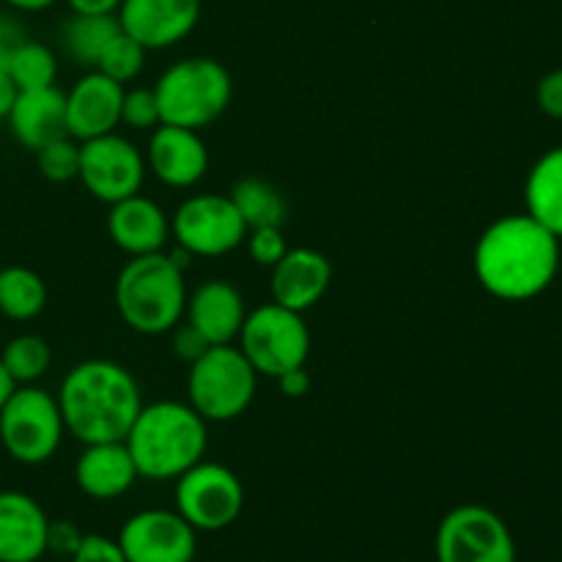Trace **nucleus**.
Segmentation results:
<instances>
[{
    "instance_id": "nucleus-1",
    "label": "nucleus",
    "mask_w": 562,
    "mask_h": 562,
    "mask_svg": "<svg viewBox=\"0 0 562 562\" xmlns=\"http://www.w3.org/2000/svg\"><path fill=\"white\" fill-rule=\"evenodd\" d=\"M475 278L503 302L541 296L560 272V239L530 214H508L488 225L475 245Z\"/></svg>"
},
{
    "instance_id": "nucleus-2",
    "label": "nucleus",
    "mask_w": 562,
    "mask_h": 562,
    "mask_svg": "<svg viewBox=\"0 0 562 562\" xmlns=\"http://www.w3.org/2000/svg\"><path fill=\"white\" fill-rule=\"evenodd\" d=\"M66 434L82 445L121 442L130 434L143 398L135 376L113 360L77 362L58 393Z\"/></svg>"
},
{
    "instance_id": "nucleus-3",
    "label": "nucleus",
    "mask_w": 562,
    "mask_h": 562,
    "mask_svg": "<svg viewBox=\"0 0 562 562\" xmlns=\"http://www.w3.org/2000/svg\"><path fill=\"white\" fill-rule=\"evenodd\" d=\"M124 442L137 475L148 481H176L203 461L209 445L206 420L190 404L154 401L140 406Z\"/></svg>"
},
{
    "instance_id": "nucleus-4",
    "label": "nucleus",
    "mask_w": 562,
    "mask_h": 562,
    "mask_svg": "<svg viewBox=\"0 0 562 562\" xmlns=\"http://www.w3.org/2000/svg\"><path fill=\"white\" fill-rule=\"evenodd\" d=\"M115 311L140 335H168L184 318V269L168 252L132 256L115 278Z\"/></svg>"
},
{
    "instance_id": "nucleus-5",
    "label": "nucleus",
    "mask_w": 562,
    "mask_h": 562,
    "mask_svg": "<svg viewBox=\"0 0 562 562\" xmlns=\"http://www.w3.org/2000/svg\"><path fill=\"white\" fill-rule=\"evenodd\" d=\"M162 124L203 130L214 124L228 110L234 97V82L228 69L220 60L195 55V58L176 60L154 86Z\"/></svg>"
},
{
    "instance_id": "nucleus-6",
    "label": "nucleus",
    "mask_w": 562,
    "mask_h": 562,
    "mask_svg": "<svg viewBox=\"0 0 562 562\" xmlns=\"http://www.w3.org/2000/svg\"><path fill=\"white\" fill-rule=\"evenodd\" d=\"M258 390L256 368L234 344L212 346L190 366L187 404L206 423L236 420L250 409Z\"/></svg>"
},
{
    "instance_id": "nucleus-7",
    "label": "nucleus",
    "mask_w": 562,
    "mask_h": 562,
    "mask_svg": "<svg viewBox=\"0 0 562 562\" xmlns=\"http://www.w3.org/2000/svg\"><path fill=\"white\" fill-rule=\"evenodd\" d=\"M66 426L55 395L36 384H20L0 406V445L14 461L44 464L60 448Z\"/></svg>"
},
{
    "instance_id": "nucleus-8",
    "label": "nucleus",
    "mask_w": 562,
    "mask_h": 562,
    "mask_svg": "<svg viewBox=\"0 0 562 562\" xmlns=\"http://www.w3.org/2000/svg\"><path fill=\"white\" fill-rule=\"evenodd\" d=\"M236 340L258 376L278 379L280 373L302 368L311 357V329L305 318L278 302L247 313Z\"/></svg>"
},
{
    "instance_id": "nucleus-9",
    "label": "nucleus",
    "mask_w": 562,
    "mask_h": 562,
    "mask_svg": "<svg viewBox=\"0 0 562 562\" xmlns=\"http://www.w3.org/2000/svg\"><path fill=\"white\" fill-rule=\"evenodd\" d=\"M437 562H516V541L503 516L486 505H459L439 521Z\"/></svg>"
},
{
    "instance_id": "nucleus-10",
    "label": "nucleus",
    "mask_w": 562,
    "mask_h": 562,
    "mask_svg": "<svg viewBox=\"0 0 562 562\" xmlns=\"http://www.w3.org/2000/svg\"><path fill=\"white\" fill-rule=\"evenodd\" d=\"M245 508V486L234 470L198 461L176 477V510L198 532H220L234 525Z\"/></svg>"
},
{
    "instance_id": "nucleus-11",
    "label": "nucleus",
    "mask_w": 562,
    "mask_h": 562,
    "mask_svg": "<svg viewBox=\"0 0 562 562\" xmlns=\"http://www.w3.org/2000/svg\"><path fill=\"white\" fill-rule=\"evenodd\" d=\"M170 234L176 236V245L192 252V258H217L245 245L247 225L228 195L203 192V195L187 198L176 209L170 220Z\"/></svg>"
},
{
    "instance_id": "nucleus-12",
    "label": "nucleus",
    "mask_w": 562,
    "mask_h": 562,
    "mask_svg": "<svg viewBox=\"0 0 562 562\" xmlns=\"http://www.w3.org/2000/svg\"><path fill=\"white\" fill-rule=\"evenodd\" d=\"M88 192L102 203H119L137 195L146 179V157L126 137L110 135L91 137L80 143V173Z\"/></svg>"
},
{
    "instance_id": "nucleus-13",
    "label": "nucleus",
    "mask_w": 562,
    "mask_h": 562,
    "mask_svg": "<svg viewBox=\"0 0 562 562\" xmlns=\"http://www.w3.org/2000/svg\"><path fill=\"white\" fill-rule=\"evenodd\" d=\"M115 541L126 562H192L198 554V530L179 510H140L124 521Z\"/></svg>"
},
{
    "instance_id": "nucleus-14",
    "label": "nucleus",
    "mask_w": 562,
    "mask_h": 562,
    "mask_svg": "<svg viewBox=\"0 0 562 562\" xmlns=\"http://www.w3.org/2000/svg\"><path fill=\"white\" fill-rule=\"evenodd\" d=\"M121 31L146 49H165L195 31L201 0H124L119 9Z\"/></svg>"
},
{
    "instance_id": "nucleus-15",
    "label": "nucleus",
    "mask_w": 562,
    "mask_h": 562,
    "mask_svg": "<svg viewBox=\"0 0 562 562\" xmlns=\"http://www.w3.org/2000/svg\"><path fill=\"white\" fill-rule=\"evenodd\" d=\"M124 91L121 82L97 69L80 77L66 93V135L82 143L119 130Z\"/></svg>"
},
{
    "instance_id": "nucleus-16",
    "label": "nucleus",
    "mask_w": 562,
    "mask_h": 562,
    "mask_svg": "<svg viewBox=\"0 0 562 562\" xmlns=\"http://www.w3.org/2000/svg\"><path fill=\"white\" fill-rule=\"evenodd\" d=\"M333 283V263L324 252L311 247H289L285 256L272 267L269 291L272 302L289 311L305 313L324 300Z\"/></svg>"
},
{
    "instance_id": "nucleus-17",
    "label": "nucleus",
    "mask_w": 562,
    "mask_h": 562,
    "mask_svg": "<svg viewBox=\"0 0 562 562\" xmlns=\"http://www.w3.org/2000/svg\"><path fill=\"white\" fill-rule=\"evenodd\" d=\"M146 162L162 184L187 190L206 176L209 148L195 130L159 124L148 140Z\"/></svg>"
},
{
    "instance_id": "nucleus-18",
    "label": "nucleus",
    "mask_w": 562,
    "mask_h": 562,
    "mask_svg": "<svg viewBox=\"0 0 562 562\" xmlns=\"http://www.w3.org/2000/svg\"><path fill=\"white\" fill-rule=\"evenodd\" d=\"M245 316V296L223 278L203 280L192 294H187L184 322H190L212 346L234 344Z\"/></svg>"
},
{
    "instance_id": "nucleus-19",
    "label": "nucleus",
    "mask_w": 562,
    "mask_h": 562,
    "mask_svg": "<svg viewBox=\"0 0 562 562\" xmlns=\"http://www.w3.org/2000/svg\"><path fill=\"white\" fill-rule=\"evenodd\" d=\"M49 519L25 492H0V562H38L47 554Z\"/></svg>"
},
{
    "instance_id": "nucleus-20",
    "label": "nucleus",
    "mask_w": 562,
    "mask_h": 562,
    "mask_svg": "<svg viewBox=\"0 0 562 562\" xmlns=\"http://www.w3.org/2000/svg\"><path fill=\"white\" fill-rule=\"evenodd\" d=\"M108 234L119 250L130 256H148L168 245L170 220L159 203L137 192L124 201L110 203Z\"/></svg>"
},
{
    "instance_id": "nucleus-21",
    "label": "nucleus",
    "mask_w": 562,
    "mask_h": 562,
    "mask_svg": "<svg viewBox=\"0 0 562 562\" xmlns=\"http://www.w3.org/2000/svg\"><path fill=\"white\" fill-rule=\"evenodd\" d=\"M137 467L132 461L126 442H93L86 445L75 464V481L86 497L91 499H119L130 492L137 481Z\"/></svg>"
},
{
    "instance_id": "nucleus-22",
    "label": "nucleus",
    "mask_w": 562,
    "mask_h": 562,
    "mask_svg": "<svg viewBox=\"0 0 562 562\" xmlns=\"http://www.w3.org/2000/svg\"><path fill=\"white\" fill-rule=\"evenodd\" d=\"M5 121L22 146L38 151L66 135V93L55 86L20 91Z\"/></svg>"
},
{
    "instance_id": "nucleus-23",
    "label": "nucleus",
    "mask_w": 562,
    "mask_h": 562,
    "mask_svg": "<svg viewBox=\"0 0 562 562\" xmlns=\"http://www.w3.org/2000/svg\"><path fill=\"white\" fill-rule=\"evenodd\" d=\"M525 206L532 220L562 241V146L536 159L525 181Z\"/></svg>"
},
{
    "instance_id": "nucleus-24",
    "label": "nucleus",
    "mask_w": 562,
    "mask_h": 562,
    "mask_svg": "<svg viewBox=\"0 0 562 562\" xmlns=\"http://www.w3.org/2000/svg\"><path fill=\"white\" fill-rule=\"evenodd\" d=\"M121 33V22L115 14H71L60 31L64 53L75 64L97 66L104 47Z\"/></svg>"
},
{
    "instance_id": "nucleus-25",
    "label": "nucleus",
    "mask_w": 562,
    "mask_h": 562,
    "mask_svg": "<svg viewBox=\"0 0 562 562\" xmlns=\"http://www.w3.org/2000/svg\"><path fill=\"white\" fill-rule=\"evenodd\" d=\"M228 198L234 201V206L239 209L247 231L283 228L289 206H285V198L280 195L278 187L269 184L267 179H258V176L239 179L234 187H231Z\"/></svg>"
},
{
    "instance_id": "nucleus-26",
    "label": "nucleus",
    "mask_w": 562,
    "mask_h": 562,
    "mask_svg": "<svg viewBox=\"0 0 562 562\" xmlns=\"http://www.w3.org/2000/svg\"><path fill=\"white\" fill-rule=\"evenodd\" d=\"M47 305L42 274L27 267L0 269V313L11 322H31Z\"/></svg>"
},
{
    "instance_id": "nucleus-27",
    "label": "nucleus",
    "mask_w": 562,
    "mask_h": 562,
    "mask_svg": "<svg viewBox=\"0 0 562 562\" xmlns=\"http://www.w3.org/2000/svg\"><path fill=\"white\" fill-rule=\"evenodd\" d=\"M0 362H3L5 373L16 387L36 384L53 366V351H49L47 340L38 338V335H16L3 346Z\"/></svg>"
},
{
    "instance_id": "nucleus-28",
    "label": "nucleus",
    "mask_w": 562,
    "mask_h": 562,
    "mask_svg": "<svg viewBox=\"0 0 562 562\" xmlns=\"http://www.w3.org/2000/svg\"><path fill=\"white\" fill-rule=\"evenodd\" d=\"M5 71H9V77L14 80V86L20 88V91H36V88L55 86V77H58V58H55V53L47 44L25 38L9 58Z\"/></svg>"
},
{
    "instance_id": "nucleus-29",
    "label": "nucleus",
    "mask_w": 562,
    "mask_h": 562,
    "mask_svg": "<svg viewBox=\"0 0 562 562\" xmlns=\"http://www.w3.org/2000/svg\"><path fill=\"white\" fill-rule=\"evenodd\" d=\"M146 53L148 49L143 47V44H137L135 38L126 36V33L121 31L119 36L104 47L102 58H99V64L93 66V69L102 71V75L110 77V80L126 86V82H132L143 71Z\"/></svg>"
},
{
    "instance_id": "nucleus-30",
    "label": "nucleus",
    "mask_w": 562,
    "mask_h": 562,
    "mask_svg": "<svg viewBox=\"0 0 562 562\" xmlns=\"http://www.w3.org/2000/svg\"><path fill=\"white\" fill-rule=\"evenodd\" d=\"M38 173L55 184H66V181L77 179L80 173V140L64 135L58 140L47 143L36 151Z\"/></svg>"
},
{
    "instance_id": "nucleus-31",
    "label": "nucleus",
    "mask_w": 562,
    "mask_h": 562,
    "mask_svg": "<svg viewBox=\"0 0 562 562\" xmlns=\"http://www.w3.org/2000/svg\"><path fill=\"white\" fill-rule=\"evenodd\" d=\"M121 124L130 130H157L162 124L154 88H130L121 102Z\"/></svg>"
},
{
    "instance_id": "nucleus-32",
    "label": "nucleus",
    "mask_w": 562,
    "mask_h": 562,
    "mask_svg": "<svg viewBox=\"0 0 562 562\" xmlns=\"http://www.w3.org/2000/svg\"><path fill=\"white\" fill-rule=\"evenodd\" d=\"M247 252H250L252 263L258 267L272 269L280 258L285 256L289 245H285L283 228H250L247 231Z\"/></svg>"
},
{
    "instance_id": "nucleus-33",
    "label": "nucleus",
    "mask_w": 562,
    "mask_h": 562,
    "mask_svg": "<svg viewBox=\"0 0 562 562\" xmlns=\"http://www.w3.org/2000/svg\"><path fill=\"white\" fill-rule=\"evenodd\" d=\"M69 560L71 562H126L119 541L108 536H99V532H86V536H82V543L77 547V552L71 554Z\"/></svg>"
},
{
    "instance_id": "nucleus-34",
    "label": "nucleus",
    "mask_w": 562,
    "mask_h": 562,
    "mask_svg": "<svg viewBox=\"0 0 562 562\" xmlns=\"http://www.w3.org/2000/svg\"><path fill=\"white\" fill-rule=\"evenodd\" d=\"M170 333H173L176 357H179V360H184L187 366H192L198 357H203L209 349H212V344H209V340L203 338V335L198 333L190 322H179L173 329H170Z\"/></svg>"
},
{
    "instance_id": "nucleus-35",
    "label": "nucleus",
    "mask_w": 562,
    "mask_h": 562,
    "mask_svg": "<svg viewBox=\"0 0 562 562\" xmlns=\"http://www.w3.org/2000/svg\"><path fill=\"white\" fill-rule=\"evenodd\" d=\"M82 536L86 532L69 519H60V521H49L47 527V552L53 554H64V558H71L77 552V547L82 543Z\"/></svg>"
},
{
    "instance_id": "nucleus-36",
    "label": "nucleus",
    "mask_w": 562,
    "mask_h": 562,
    "mask_svg": "<svg viewBox=\"0 0 562 562\" xmlns=\"http://www.w3.org/2000/svg\"><path fill=\"white\" fill-rule=\"evenodd\" d=\"M536 102L538 108H541V113H547L549 119L562 121V66L560 69L547 71V75L538 80Z\"/></svg>"
},
{
    "instance_id": "nucleus-37",
    "label": "nucleus",
    "mask_w": 562,
    "mask_h": 562,
    "mask_svg": "<svg viewBox=\"0 0 562 562\" xmlns=\"http://www.w3.org/2000/svg\"><path fill=\"white\" fill-rule=\"evenodd\" d=\"M25 38L27 33L25 27H22V22H16L14 16L9 14H0V69L9 66V58Z\"/></svg>"
},
{
    "instance_id": "nucleus-38",
    "label": "nucleus",
    "mask_w": 562,
    "mask_h": 562,
    "mask_svg": "<svg viewBox=\"0 0 562 562\" xmlns=\"http://www.w3.org/2000/svg\"><path fill=\"white\" fill-rule=\"evenodd\" d=\"M274 382H278L280 393H283L285 398H302V395H307V390H311V373H307L305 366H302V368H294V371L280 373Z\"/></svg>"
},
{
    "instance_id": "nucleus-39",
    "label": "nucleus",
    "mask_w": 562,
    "mask_h": 562,
    "mask_svg": "<svg viewBox=\"0 0 562 562\" xmlns=\"http://www.w3.org/2000/svg\"><path fill=\"white\" fill-rule=\"evenodd\" d=\"M71 14H119L124 0H66Z\"/></svg>"
},
{
    "instance_id": "nucleus-40",
    "label": "nucleus",
    "mask_w": 562,
    "mask_h": 562,
    "mask_svg": "<svg viewBox=\"0 0 562 562\" xmlns=\"http://www.w3.org/2000/svg\"><path fill=\"white\" fill-rule=\"evenodd\" d=\"M16 93H20V88L14 86V80L9 77V71L0 69V121L9 119L11 108H14V102H16Z\"/></svg>"
},
{
    "instance_id": "nucleus-41",
    "label": "nucleus",
    "mask_w": 562,
    "mask_h": 562,
    "mask_svg": "<svg viewBox=\"0 0 562 562\" xmlns=\"http://www.w3.org/2000/svg\"><path fill=\"white\" fill-rule=\"evenodd\" d=\"M3 3L16 11H47L49 5H55L58 0H3Z\"/></svg>"
},
{
    "instance_id": "nucleus-42",
    "label": "nucleus",
    "mask_w": 562,
    "mask_h": 562,
    "mask_svg": "<svg viewBox=\"0 0 562 562\" xmlns=\"http://www.w3.org/2000/svg\"><path fill=\"white\" fill-rule=\"evenodd\" d=\"M14 387H16V384L11 382V376H9V373H5L3 362H0V406H3L5 398H9V395L14 393Z\"/></svg>"
}]
</instances>
